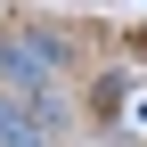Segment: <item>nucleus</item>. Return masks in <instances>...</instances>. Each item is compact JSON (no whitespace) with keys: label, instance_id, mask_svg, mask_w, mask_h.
I'll return each instance as SVG.
<instances>
[{"label":"nucleus","instance_id":"nucleus-1","mask_svg":"<svg viewBox=\"0 0 147 147\" xmlns=\"http://www.w3.org/2000/svg\"><path fill=\"white\" fill-rule=\"evenodd\" d=\"M49 82H57V65H49V49H41V33H0V90H25V98H33V90H49Z\"/></svg>","mask_w":147,"mask_h":147},{"label":"nucleus","instance_id":"nucleus-3","mask_svg":"<svg viewBox=\"0 0 147 147\" xmlns=\"http://www.w3.org/2000/svg\"><path fill=\"white\" fill-rule=\"evenodd\" d=\"M33 106H41V123H49V131H65V123H74V98H57V82H49V90H33Z\"/></svg>","mask_w":147,"mask_h":147},{"label":"nucleus","instance_id":"nucleus-2","mask_svg":"<svg viewBox=\"0 0 147 147\" xmlns=\"http://www.w3.org/2000/svg\"><path fill=\"white\" fill-rule=\"evenodd\" d=\"M0 147H57V131L41 123V106L25 90H0Z\"/></svg>","mask_w":147,"mask_h":147}]
</instances>
